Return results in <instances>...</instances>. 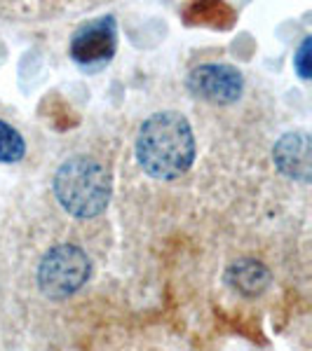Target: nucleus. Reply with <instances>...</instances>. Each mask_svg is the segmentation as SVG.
<instances>
[{
	"mask_svg": "<svg viewBox=\"0 0 312 351\" xmlns=\"http://www.w3.org/2000/svg\"><path fill=\"white\" fill-rule=\"evenodd\" d=\"M26 152V143L16 129L10 127L8 122L0 120V162L12 164L19 162Z\"/></svg>",
	"mask_w": 312,
	"mask_h": 351,
	"instance_id": "6e6552de",
	"label": "nucleus"
},
{
	"mask_svg": "<svg viewBox=\"0 0 312 351\" xmlns=\"http://www.w3.org/2000/svg\"><path fill=\"white\" fill-rule=\"evenodd\" d=\"M89 269H92L89 258L82 248L73 243H59L45 253L38 269V284L47 298L64 300L85 286V281L89 279Z\"/></svg>",
	"mask_w": 312,
	"mask_h": 351,
	"instance_id": "7ed1b4c3",
	"label": "nucleus"
},
{
	"mask_svg": "<svg viewBox=\"0 0 312 351\" xmlns=\"http://www.w3.org/2000/svg\"><path fill=\"white\" fill-rule=\"evenodd\" d=\"M136 160L144 171L160 180L183 176L195 160V138L188 120L177 110H162L141 124Z\"/></svg>",
	"mask_w": 312,
	"mask_h": 351,
	"instance_id": "f257e3e1",
	"label": "nucleus"
},
{
	"mask_svg": "<svg viewBox=\"0 0 312 351\" xmlns=\"http://www.w3.org/2000/svg\"><path fill=\"white\" fill-rule=\"evenodd\" d=\"M188 89L192 96L209 104H232L242 96L245 80L242 73L225 64H204L190 71Z\"/></svg>",
	"mask_w": 312,
	"mask_h": 351,
	"instance_id": "20e7f679",
	"label": "nucleus"
},
{
	"mask_svg": "<svg viewBox=\"0 0 312 351\" xmlns=\"http://www.w3.org/2000/svg\"><path fill=\"white\" fill-rule=\"evenodd\" d=\"M293 66H296L298 75L303 77V80H308L310 77V38H305L303 45H300L296 59H293Z\"/></svg>",
	"mask_w": 312,
	"mask_h": 351,
	"instance_id": "1a4fd4ad",
	"label": "nucleus"
},
{
	"mask_svg": "<svg viewBox=\"0 0 312 351\" xmlns=\"http://www.w3.org/2000/svg\"><path fill=\"white\" fill-rule=\"evenodd\" d=\"M54 195L76 218H94L109 206L111 173L92 157H71L59 167Z\"/></svg>",
	"mask_w": 312,
	"mask_h": 351,
	"instance_id": "f03ea898",
	"label": "nucleus"
},
{
	"mask_svg": "<svg viewBox=\"0 0 312 351\" xmlns=\"http://www.w3.org/2000/svg\"><path fill=\"white\" fill-rule=\"evenodd\" d=\"M118 47V31L113 16H101L80 26L71 40V56L80 66H96L113 59Z\"/></svg>",
	"mask_w": 312,
	"mask_h": 351,
	"instance_id": "39448f33",
	"label": "nucleus"
},
{
	"mask_svg": "<svg viewBox=\"0 0 312 351\" xmlns=\"http://www.w3.org/2000/svg\"><path fill=\"white\" fill-rule=\"evenodd\" d=\"M272 160L277 169L300 183L310 180V136L305 132H291L285 134L275 143L272 150Z\"/></svg>",
	"mask_w": 312,
	"mask_h": 351,
	"instance_id": "423d86ee",
	"label": "nucleus"
},
{
	"mask_svg": "<svg viewBox=\"0 0 312 351\" xmlns=\"http://www.w3.org/2000/svg\"><path fill=\"white\" fill-rule=\"evenodd\" d=\"M270 269L258 260H237L225 271V281L232 291L245 298H256L270 286Z\"/></svg>",
	"mask_w": 312,
	"mask_h": 351,
	"instance_id": "0eeeda50",
	"label": "nucleus"
}]
</instances>
